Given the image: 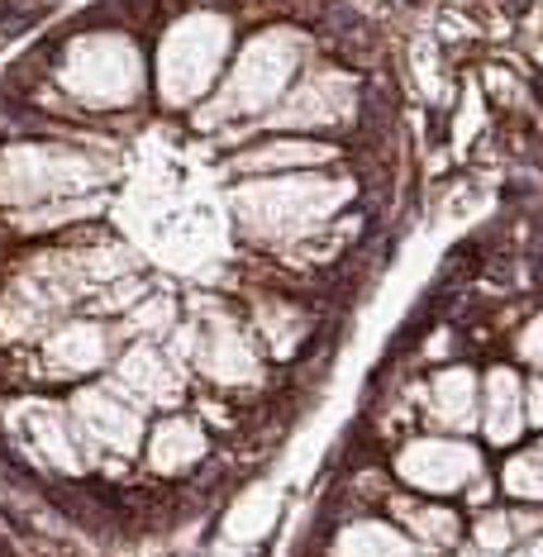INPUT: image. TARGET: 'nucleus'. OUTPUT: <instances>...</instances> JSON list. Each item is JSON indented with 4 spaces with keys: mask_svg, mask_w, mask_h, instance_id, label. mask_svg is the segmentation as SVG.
Returning a JSON list of instances; mask_svg holds the SVG:
<instances>
[{
    "mask_svg": "<svg viewBox=\"0 0 543 557\" xmlns=\"http://www.w3.org/2000/svg\"><path fill=\"white\" fill-rule=\"evenodd\" d=\"M529 420H534V424H543V382H534V386H529Z\"/></svg>",
    "mask_w": 543,
    "mask_h": 557,
    "instance_id": "11",
    "label": "nucleus"
},
{
    "mask_svg": "<svg viewBox=\"0 0 543 557\" xmlns=\"http://www.w3.org/2000/svg\"><path fill=\"white\" fill-rule=\"evenodd\" d=\"M77 424H82L91 438L110 443V448H129V443L138 438L134 410L115 405V400L106 396V391H86V396L77 400Z\"/></svg>",
    "mask_w": 543,
    "mask_h": 557,
    "instance_id": "2",
    "label": "nucleus"
},
{
    "mask_svg": "<svg viewBox=\"0 0 543 557\" xmlns=\"http://www.w3.org/2000/svg\"><path fill=\"white\" fill-rule=\"evenodd\" d=\"M196 453H200V434L192 429V420H168V424H158L148 458H153L158 472H176V467H186Z\"/></svg>",
    "mask_w": 543,
    "mask_h": 557,
    "instance_id": "5",
    "label": "nucleus"
},
{
    "mask_svg": "<svg viewBox=\"0 0 543 557\" xmlns=\"http://www.w3.org/2000/svg\"><path fill=\"white\" fill-rule=\"evenodd\" d=\"M400 476L420 491H458L477 476V453L467 443H410L400 453Z\"/></svg>",
    "mask_w": 543,
    "mask_h": 557,
    "instance_id": "1",
    "label": "nucleus"
},
{
    "mask_svg": "<svg viewBox=\"0 0 543 557\" xmlns=\"http://www.w3.org/2000/svg\"><path fill=\"white\" fill-rule=\"evenodd\" d=\"M505 486L515 496H539L543 500V458H515L510 472H505Z\"/></svg>",
    "mask_w": 543,
    "mask_h": 557,
    "instance_id": "9",
    "label": "nucleus"
},
{
    "mask_svg": "<svg viewBox=\"0 0 543 557\" xmlns=\"http://www.w3.org/2000/svg\"><path fill=\"white\" fill-rule=\"evenodd\" d=\"M120 372H124V382H129V386L148 391V396H158V400H168L176 391V376H168V362H162L153 348H138L134 358L120 367Z\"/></svg>",
    "mask_w": 543,
    "mask_h": 557,
    "instance_id": "8",
    "label": "nucleus"
},
{
    "mask_svg": "<svg viewBox=\"0 0 543 557\" xmlns=\"http://www.w3.org/2000/svg\"><path fill=\"white\" fill-rule=\"evenodd\" d=\"M477 410V391H472V376L462 372V367H453L434 382V414L444 424H467Z\"/></svg>",
    "mask_w": 543,
    "mask_h": 557,
    "instance_id": "6",
    "label": "nucleus"
},
{
    "mask_svg": "<svg viewBox=\"0 0 543 557\" xmlns=\"http://www.w3.org/2000/svg\"><path fill=\"white\" fill-rule=\"evenodd\" d=\"M491 414H486V434L496 438V443H510L515 434H520V424H525V414H520V386H515V376L510 372H496L491 376Z\"/></svg>",
    "mask_w": 543,
    "mask_h": 557,
    "instance_id": "4",
    "label": "nucleus"
},
{
    "mask_svg": "<svg viewBox=\"0 0 543 557\" xmlns=\"http://www.w3.org/2000/svg\"><path fill=\"white\" fill-rule=\"evenodd\" d=\"M396 515L410 524L415 539L434 543V548H448V543H458V515L439 510V505H415V500H400Z\"/></svg>",
    "mask_w": 543,
    "mask_h": 557,
    "instance_id": "7",
    "label": "nucleus"
},
{
    "mask_svg": "<svg viewBox=\"0 0 543 557\" xmlns=\"http://www.w3.org/2000/svg\"><path fill=\"white\" fill-rule=\"evenodd\" d=\"M338 557H415V548L396 529L362 519V524H353L348 534L338 539Z\"/></svg>",
    "mask_w": 543,
    "mask_h": 557,
    "instance_id": "3",
    "label": "nucleus"
},
{
    "mask_svg": "<svg viewBox=\"0 0 543 557\" xmlns=\"http://www.w3.org/2000/svg\"><path fill=\"white\" fill-rule=\"evenodd\" d=\"M525 358H534V362H543V320L529 329V338H525Z\"/></svg>",
    "mask_w": 543,
    "mask_h": 557,
    "instance_id": "10",
    "label": "nucleus"
}]
</instances>
